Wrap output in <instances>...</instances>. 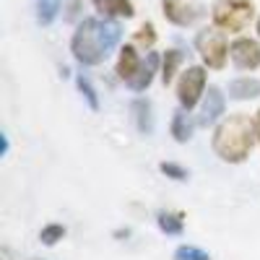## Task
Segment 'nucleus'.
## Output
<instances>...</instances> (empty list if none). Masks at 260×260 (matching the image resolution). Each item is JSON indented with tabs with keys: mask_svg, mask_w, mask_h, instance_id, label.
<instances>
[{
	"mask_svg": "<svg viewBox=\"0 0 260 260\" xmlns=\"http://www.w3.org/2000/svg\"><path fill=\"white\" fill-rule=\"evenodd\" d=\"M195 47H198L201 57L206 60L208 68H224L229 47H226V39L221 31L216 29H203L198 37H195Z\"/></svg>",
	"mask_w": 260,
	"mask_h": 260,
	"instance_id": "20e7f679",
	"label": "nucleus"
},
{
	"mask_svg": "<svg viewBox=\"0 0 260 260\" xmlns=\"http://www.w3.org/2000/svg\"><path fill=\"white\" fill-rule=\"evenodd\" d=\"M180 62H182V55H180L177 50H169V52L164 55V73H161L164 83H172V78H175Z\"/></svg>",
	"mask_w": 260,
	"mask_h": 260,
	"instance_id": "2eb2a0df",
	"label": "nucleus"
},
{
	"mask_svg": "<svg viewBox=\"0 0 260 260\" xmlns=\"http://www.w3.org/2000/svg\"><path fill=\"white\" fill-rule=\"evenodd\" d=\"M62 237H65V229H62L60 224H50V226H45V229H42L39 240L45 242V245H55L57 240H62Z\"/></svg>",
	"mask_w": 260,
	"mask_h": 260,
	"instance_id": "f3484780",
	"label": "nucleus"
},
{
	"mask_svg": "<svg viewBox=\"0 0 260 260\" xmlns=\"http://www.w3.org/2000/svg\"><path fill=\"white\" fill-rule=\"evenodd\" d=\"M229 55L237 68H242V71H255L260 65V45L255 39H245V37L234 39L229 47Z\"/></svg>",
	"mask_w": 260,
	"mask_h": 260,
	"instance_id": "423d86ee",
	"label": "nucleus"
},
{
	"mask_svg": "<svg viewBox=\"0 0 260 260\" xmlns=\"http://www.w3.org/2000/svg\"><path fill=\"white\" fill-rule=\"evenodd\" d=\"M190 122H187V115L185 112H175V117H172V136H175L180 143H185L190 138Z\"/></svg>",
	"mask_w": 260,
	"mask_h": 260,
	"instance_id": "4468645a",
	"label": "nucleus"
},
{
	"mask_svg": "<svg viewBox=\"0 0 260 260\" xmlns=\"http://www.w3.org/2000/svg\"><path fill=\"white\" fill-rule=\"evenodd\" d=\"M257 138H260V112H257Z\"/></svg>",
	"mask_w": 260,
	"mask_h": 260,
	"instance_id": "5701e85b",
	"label": "nucleus"
},
{
	"mask_svg": "<svg viewBox=\"0 0 260 260\" xmlns=\"http://www.w3.org/2000/svg\"><path fill=\"white\" fill-rule=\"evenodd\" d=\"M156 65H159V57L151 52L148 55V60L146 62H141V68H138V73L130 78L127 83H130V89H136V91H143V89H148V83H151V78H154V73H156Z\"/></svg>",
	"mask_w": 260,
	"mask_h": 260,
	"instance_id": "1a4fd4ad",
	"label": "nucleus"
},
{
	"mask_svg": "<svg viewBox=\"0 0 260 260\" xmlns=\"http://www.w3.org/2000/svg\"><path fill=\"white\" fill-rule=\"evenodd\" d=\"M229 94L234 99H255V96H260V81L257 78H237L229 83Z\"/></svg>",
	"mask_w": 260,
	"mask_h": 260,
	"instance_id": "9d476101",
	"label": "nucleus"
},
{
	"mask_svg": "<svg viewBox=\"0 0 260 260\" xmlns=\"http://www.w3.org/2000/svg\"><path fill=\"white\" fill-rule=\"evenodd\" d=\"M161 172H164V175H169L172 180H185L187 177V172L182 169V167H177V164H161Z\"/></svg>",
	"mask_w": 260,
	"mask_h": 260,
	"instance_id": "412c9836",
	"label": "nucleus"
},
{
	"mask_svg": "<svg viewBox=\"0 0 260 260\" xmlns=\"http://www.w3.org/2000/svg\"><path fill=\"white\" fill-rule=\"evenodd\" d=\"M78 89L86 94V99H89V104H91V110H99V102H96V94H94V89L89 86V81H83V78H78Z\"/></svg>",
	"mask_w": 260,
	"mask_h": 260,
	"instance_id": "aec40b11",
	"label": "nucleus"
},
{
	"mask_svg": "<svg viewBox=\"0 0 260 260\" xmlns=\"http://www.w3.org/2000/svg\"><path fill=\"white\" fill-rule=\"evenodd\" d=\"M138 68H141L138 52H136L133 47H122V52H120V62H117V73H120V78L130 81V78L138 73Z\"/></svg>",
	"mask_w": 260,
	"mask_h": 260,
	"instance_id": "9b49d317",
	"label": "nucleus"
},
{
	"mask_svg": "<svg viewBox=\"0 0 260 260\" xmlns=\"http://www.w3.org/2000/svg\"><path fill=\"white\" fill-rule=\"evenodd\" d=\"M94 6L102 13H115V16H133V6L130 0H94Z\"/></svg>",
	"mask_w": 260,
	"mask_h": 260,
	"instance_id": "f8f14e48",
	"label": "nucleus"
},
{
	"mask_svg": "<svg viewBox=\"0 0 260 260\" xmlns=\"http://www.w3.org/2000/svg\"><path fill=\"white\" fill-rule=\"evenodd\" d=\"M164 16L172 21V24H177V26H187L195 21V16H198V11L180 3V0H164Z\"/></svg>",
	"mask_w": 260,
	"mask_h": 260,
	"instance_id": "0eeeda50",
	"label": "nucleus"
},
{
	"mask_svg": "<svg viewBox=\"0 0 260 260\" xmlns=\"http://www.w3.org/2000/svg\"><path fill=\"white\" fill-rule=\"evenodd\" d=\"M182 219H185L182 213H159V226H161V232H167V234H180L182 226H185Z\"/></svg>",
	"mask_w": 260,
	"mask_h": 260,
	"instance_id": "ddd939ff",
	"label": "nucleus"
},
{
	"mask_svg": "<svg viewBox=\"0 0 260 260\" xmlns=\"http://www.w3.org/2000/svg\"><path fill=\"white\" fill-rule=\"evenodd\" d=\"M175 260H211V257L203 250H198V247H180L175 252Z\"/></svg>",
	"mask_w": 260,
	"mask_h": 260,
	"instance_id": "a211bd4d",
	"label": "nucleus"
},
{
	"mask_svg": "<svg viewBox=\"0 0 260 260\" xmlns=\"http://www.w3.org/2000/svg\"><path fill=\"white\" fill-rule=\"evenodd\" d=\"M136 42H138V45H143V47H151V45L156 42L154 26H151V24H143V26L136 31Z\"/></svg>",
	"mask_w": 260,
	"mask_h": 260,
	"instance_id": "6ab92c4d",
	"label": "nucleus"
},
{
	"mask_svg": "<svg viewBox=\"0 0 260 260\" xmlns=\"http://www.w3.org/2000/svg\"><path fill=\"white\" fill-rule=\"evenodd\" d=\"M133 110H136V115H138V127H141V133H151L154 122H151V107H148V102H136Z\"/></svg>",
	"mask_w": 260,
	"mask_h": 260,
	"instance_id": "dca6fc26",
	"label": "nucleus"
},
{
	"mask_svg": "<svg viewBox=\"0 0 260 260\" xmlns=\"http://www.w3.org/2000/svg\"><path fill=\"white\" fill-rule=\"evenodd\" d=\"M252 143H255V127L247 115H232L219 125L213 136V151L232 164L245 161L252 151Z\"/></svg>",
	"mask_w": 260,
	"mask_h": 260,
	"instance_id": "f03ea898",
	"label": "nucleus"
},
{
	"mask_svg": "<svg viewBox=\"0 0 260 260\" xmlns=\"http://www.w3.org/2000/svg\"><path fill=\"white\" fill-rule=\"evenodd\" d=\"M120 42V24L117 21H96V18H86L78 26V31L73 34V55L76 60H81L83 65H99L110 50Z\"/></svg>",
	"mask_w": 260,
	"mask_h": 260,
	"instance_id": "f257e3e1",
	"label": "nucleus"
},
{
	"mask_svg": "<svg viewBox=\"0 0 260 260\" xmlns=\"http://www.w3.org/2000/svg\"><path fill=\"white\" fill-rule=\"evenodd\" d=\"M55 3H45V6H42L39 8V21H42V24H50V21L55 18Z\"/></svg>",
	"mask_w": 260,
	"mask_h": 260,
	"instance_id": "4be33fe9",
	"label": "nucleus"
},
{
	"mask_svg": "<svg viewBox=\"0 0 260 260\" xmlns=\"http://www.w3.org/2000/svg\"><path fill=\"white\" fill-rule=\"evenodd\" d=\"M255 16V6L250 0H221L213 8V21L216 26L224 31H242Z\"/></svg>",
	"mask_w": 260,
	"mask_h": 260,
	"instance_id": "7ed1b4c3",
	"label": "nucleus"
},
{
	"mask_svg": "<svg viewBox=\"0 0 260 260\" xmlns=\"http://www.w3.org/2000/svg\"><path fill=\"white\" fill-rule=\"evenodd\" d=\"M224 112V94L216 89V86H211L208 94H206V102H203V115H201V122L208 125L213 122L216 117H219Z\"/></svg>",
	"mask_w": 260,
	"mask_h": 260,
	"instance_id": "6e6552de",
	"label": "nucleus"
},
{
	"mask_svg": "<svg viewBox=\"0 0 260 260\" xmlns=\"http://www.w3.org/2000/svg\"><path fill=\"white\" fill-rule=\"evenodd\" d=\"M257 31H260V21H257Z\"/></svg>",
	"mask_w": 260,
	"mask_h": 260,
	"instance_id": "b1692460",
	"label": "nucleus"
},
{
	"mask_svg": "<svg viewBox=\"0 0 260 260\" xmlns=\"http://www.w3.org/2000/svg\"><path fill=\"white\" fill-rule=\"evenodd\" d=\"M206 89V71L198 68V65H192V68H187L177 83V99L180 104L185 107V110H192L195 104H198L201 94Z\"/></svg>",
	"mask_w": 260,
	"mask_h": 260,
	"instance_id": "39448f33",
	"label": "nucleus"
}]
</instances>
